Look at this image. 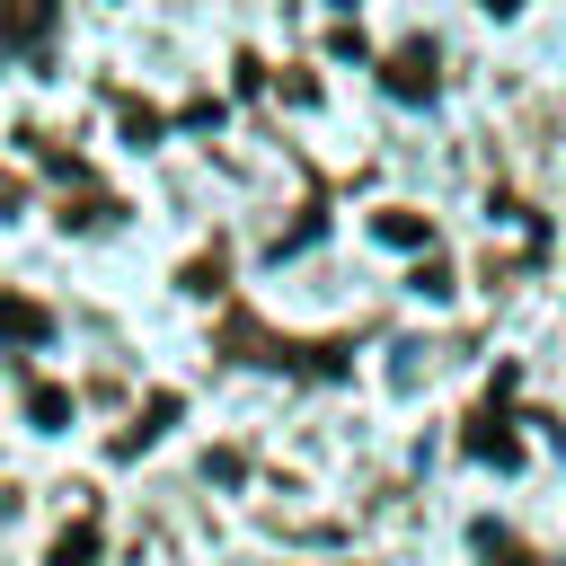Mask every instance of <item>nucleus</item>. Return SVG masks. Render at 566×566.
<instances>
[{
	"label": "nucleus",
	"instance_id": "nucleus-1",
	"mask_svg": "<svg viewBox=\"0 0 566 566\" xmlns=\"http://www.w3.org/2000/svg\"><path fill=\"white\" fill-rule=\"evenodd\" d=\"M0 336H27V345H35V336H44V310H27V301H0Z\"/></svg>",
	"mask_w": 566,
	"mask_h": 566
}]
</instances>
